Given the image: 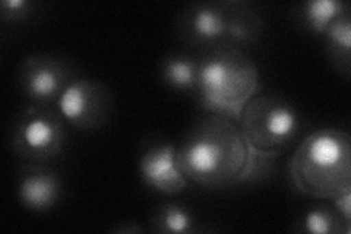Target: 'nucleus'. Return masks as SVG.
<instances>
[{
    "instance_id": "8",
    "label": "nucleus",
    "mask_w": 351,
    "mask_h": 234,
    "mask_svg": "<svg viewBox=\"0 0 351 234\" xmlns=\"http://www.w3.org/2000/svg\"><path fill=\"white\" fill-rule=\"evenodd\" d=\"M75 80L71 65L56 56L31 54L22 60L18 72L19 90L31 104L49 106Z\"/></svg>"
},
{
    "instance_id": "12",
    "label": "nucleus",
    "mask_w": 351,
    "mask_h": 234,
    "mask_svg": "<svg viewBox=\"0 0 351 234\" xmlns=\"http://www.w3.org/2000/svg\"><path fill=\"white\" fill-rule=\"evenodd\" d=\"M197 58L191 54L176 53L167 56L160 68V78L162 84L180 93H196L197 86Z\"/></svg>"
},
{
    "instance_id": "17",
    "label": "nucleus",
    "mask_w": 351,
    "mask_h": 234,
    "mask_svg": "<svg viewBox=\"0 0 351 234\" xmlns=\"http://www.w3.org/2000/svg\"><path fill=\"white\" fill-rule=\"evenodd\" d=\"M34 8L29 0H3L0 3V18L5 24H19L34 14Z\"/></svg>"
},
{
    "instance_id": "3",
    "label": "nucleus",
    "mask_w": 351,
    "mask_h": 234,
    "mask_svg": "<svg viewBox=\"0 0 351 234\" xmlns=\"http://www.w3.org/2000/svg\"><path fill=\"white\" fill-rule=\"evenodd\" d=\"M262 31L261 14L246 0L195 2L176 19L178 37L202 53L223 47L243 50L259 40Z\"/></svg>"
},
{
    "instance_id": "2",
    "label": "nucleus",
    "mask_w": 351,
    "mask_h": 234,
    "mask_svg": "<svg viewBox=\"0 0 351 234\" xmlns=\"http://www.w3.org/2000/svg\"><path fill=\"white\" fill-rule=\"evenodd\" d=\"M290 185L298 194L332 200L351 189V138L334 128L309 133L289 161Z\"/></svg>"
},
{
    "instance_id": "9",
    "label": "nucleus",
    "mask_w": 351,
    "mask_h": 234,
    "mask_svg": "<svg viewBox=\"0 0 351 234\" xmlns=\"http://www.w3.org/2000/svg\"><path fill=\"white\" fill-rule=\"evenodd\" d=\"M138 169L142 182L158 194L178 195L189 183L178 161V147L171 142L148 147L141 155Z\"/></svg>"
},
{
    "instance_id": "15",
    "label": "nucleus",
    "mask_w": 351,
    "mask_h": 234,
    "mask_svg": "<svg viewBox=\"0 0 351 234\" xmlns=\"http://www.w3.org/2000/svg\"><path fill=\"white\" fill-rule=\"evenodd\" d=\"M302 231L311 234H350L351 224L338 214L334 207L317 205L304 213L302 221Z\"/></svg>"
},
{
    "instance_id": "5",
    "label": "nucleus",
    "mask_w": 351,
    "mask_h": 234,
    "mask_svg": "<svg viewBox=\"0 0 351 234\" xmlns=\"http://www.w3.org/2000/svg\"><path fill=\"white\" fill-rule=\"evenodd\" d=\"M237 125L250 148L280 155L300 137L302 117L289 100L258 94L241 111Z\"/></svg>"
},
{
    "instance_id": "4",
    "label": "nucleus",
    "mask_w": 351,
    "mask_h": 234,
    "mask_svg": "<svg viewBox=\"0 0 351 234\" xmlns=\"http://www.w3.org/2000/svg\"><path fill=\"white\" fill-rule=\"evenodd\" d=\"M197 68L196 97L210 115L239 120L241 111L259 91V71L239 49L223 47L202 53Z\"/></svg>"
},
{
    "instance_id": "6",
    "label": "nucleus",
    "mask_w": 351,
    "mask_h": 234,
    "mask_svg": "<svg viewBox=\"0 0 351 234\" xmlns=\"http://www.w3.org/2000/svg\"><path fill=\"white\" fill-rule=\"evenodd\" d=\"M9 141L18 159L29 164H44L63 152L66 124L56 108L29 104L15 117Z\"/></svg>"
},
{
    "instance_id": "16",
    "label": "nucleus",
    "mask_w": 351,
    "mask_h": 234,
    "mask_svg": "<svg viewBox=\"0 0 351 234\" xmlns=\"http://www.w3.org/2000/svg\"><path fill=\"white\" fill-rule=\"evenodd\" d=\"M278 155L262 152L255 148L249 150V157L246 161L245 172L241 174L240 185H250V183H259L262 180H267L276 172V160Z\"/></svg>"
},
{
    "instance_id": "14",
    "label": "nucleus",
    "mask_w": 351,
    "mask_h": 234,
    "mask_svg": "<svg viewBox=\"0 0 351 234\" xmlns=\"http://www.w3.org/2000/svg\"><path fill=\"white\" fill-rule=\"evenodd\" d=\"M152 230L164 234L193 233L196 221L191 211L180 204H164L152 215Z\"/></svg>"
},
{
    "instance_id": "7",
    "label": "nucleus",
    "mask_w": 351,
    "mask_h": 234,
    "mask_svg": "<svg viewBox=\"0 0 351 234\" xmlns=\"http://www.w3.org/2000/svg\"><path fill=\"white\" fill-rule=\"evenodd\" d=\"M56 110L66 125L78 130H97L112 115V94L100 81L75 78L60 94Z\"/></svg>"
},
{
    "instance_id": "11",
    "label": "nucleus",
    "mask_w": 351,
    "mask_h": 234,
    "mask_svg": "<svg viewBox=\"0 0 351 234\" xmlns=\"http://www.w3.org/2000/svg\"><path fill=\"white\" fill-rule=\"evenodd\" d=\"M324 44L334 68L344 78L351 73V16L350 12L338 16L324 32Z\"/></svg>"
},
{
    "instance_id": "18",
    "label": "nucleus",
    "mask_w": 351,
    "mask_h": 234,
    "mask_svg": "<svg viewBox=\"0 0 351 234\" xmlns=\"http://www.w3.org/2000/svg\"><path fill=\"white\" fill-rule=\"evenodd\" d=\"M331 202L332 207L338 211V214L344 218L347 224H351V189L334 198Z\"/></svg>"
},
{
    "instance_id": "13",
    "label": "nucleus",
    "mask_w": 351,
    "mask_h": 234,
    "mask_svg": "<svg viewBox=\"0 0 351 234\" xmlns=\"http://www.w3.org/2000/svg\"><path fill=\"white\" fill-rule=\"evenodd\" d=\"M346 12H348V6L343 0H307L299 6L298 16L307 31L324 34L326 28Z\"/></svg>"
},
{
    "instance_id": "10",
    "label": "nucleus",
    "mask_w": 351,
    "mask_h": 234,
    "mask_svg": "<svg viewBox=\"0 0 351 234\" xmlns=\"http://www.w3.org/2000/svg\"><path fill=\"white\" fill-rule=\"evenodd\" d=\"M18 176L16 194L22 207L34 213H46L60 202L63 183L59 173L50 167L27 163Z\"/></svg>"
},
{
    "instance_id": "1",
    "label": "nucleus",
    "mask_w": 351,
    "mask_h": 234,
    "mask_svg": "<svg viewBox=\"0 0 351 234\" xmlns=\"http://www.w3.org/2000/svg\"><path fill=\"white\" fill-rule=\"evenodd\" d=\"M250 147L236 120L208 115L178 147V161L189 182L210 189L240 185Z\"/></svg>"
}]
</instances>
